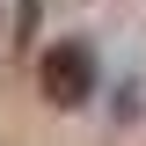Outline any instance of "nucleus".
<instances>
[{"label": "nucleus", "mask_w": 146, "mask_h": 146, "mask_svg": "<svg viewBox=\"0 0 146 146\" xmlns=\"http://www.w3.org/2000/svg\"><path fill=\"white\" fill-rule=\"evenodd\" d=\"M95 88V51L88 44H51L44 51V95L51 102H88Z\"/></svg>", "instance_id": "nucleus-1"}]
</instances>
